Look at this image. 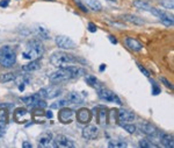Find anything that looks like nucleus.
Segmentation results:
<instances>
[{"label": "nucleus", "instance_id": "obj_46", "mask_svg": "<svg viewBox=\"0 0 174 148\" xmlns=\"http://www.w3.org/2000/svg\"><path fill=\"white\" fill-rule=\"evenodd\" d=\"M45 117H46V118H49V119H51L52 118V112H51V111H48V112H45Z\"/></svg>", "mask_w": 174, "mask_h": 148}, {"label": "nucleus", "instance_id": "obj_25", "mask_svg": "<svg viewBox=\"0 0 174 148\" xmlns=\"http://www.w3.org/2000/svg\"><path fill=\"white\" fill-rule=\"evenodd\" d=\"M133 6L139 8V9H142V11H147V12H150L151 7H152L146 1H142V0H135L133 1Z\"/></svg>", "mask_w": 174, "mask_h": 148}, {"label": "nucleus", "instance_id": "obj_30", "mask_svg": "<svg viewBox=\"0 0 174 148\" xmlns=\"http://www.w3.org/2000/svg\"><path fill=\"white\" fill-rule=\"evenodd\" d=\"M87 4H88V6L91 7L93 11H101V8H102L101 4L99 2L98 0H88Z\"/></svg>", "mask_w": 174, "mask_h": 148}, {"label": "nucleus", "instance_id": "obj_36", "mask_svg": "<svg viewBox=\"0 0 174 148\" xmlns=\"http://www.w3.org/2000/svg\"><path fill=\"white\" fill-rule=\"evenodd\" d=\"M160 4H161L164 7L169 8V9H173V7H174L173 0H162V1H160Z\"/></svg>", "mask_w": 174, "mask_h": 148}, {"label": "nucleus", "instance_id": "obj_33", "mask_svg": "<svg viewBox=\"0 0 174 148\" xmlns=\"http://www.w3.org/2000/svg\"><path fill=\"white\" fill-rule=\"evenodd\" d=\"M160 21H161L165 26H167V27L173 26V18H172V17H168V15H166V17H164L162 19H160Z\"/></svg>", "mask_w": 174, "mask_h": 148}, {"label": "nucleus", "instance_id": "obj_5", "mask_svg": "<svg viewBox=\"0 0 174 148\" xmlns=\"http://www.w3.org/2000/svg\"><path fill=\"white\" fill-rule=\"evenodd\" d=\"M21 101L30 107H40V108L46 107L45 101L40 98V97L37 96V93H36V95L28 96V97H22V98H21Z\"/></svg>", "mask_w": 174, "mask_h": 148}, {"label": "nucleus", "instance_id": "obj_23", "mask_svg": "<svg viewBox=\"0 0 174 148\" xmlns=\"http://www.w3.org/2000/svg\"><path fill=\"white\" fill-rule=\"evenodd\" d=\"M41 68V64L38 61H36V59H31V62L30 63H28V64L23 65L22 66V70L23 71H36L38 70Z\"/></svg>", "mask_w": 174, "mask_h": 148}, {"label": "nucleus", "instance_id": "obj_34", "mask_svg": "<svg viewBox=\"0 0 174 148\" xmlns=\"http://www.w3.org/2000/svg\"><path fill=\"white\" fill-rule=\"evenodd\" d=\"M122 127L127 131L128 133H130V134H133V133L136 132V126L132 124H124V125H122Z\"/></svg>", "mask_w": 174, "mask_h": 148}, {"label": "nucleus", "instance_id": "obj_22", "mask_svg": "<svg viewBox=\"0 0 174 148\" xmlns=\"http://www.w3.org/2000/svg\"><path fill=\"white\" fill-rule=\"evenodd\" d=\"M7 123H8V111L6 106L0 105V126L6 127Z\"/></svg>", "mask_w": 174, "mask_h": 148}, {"label": "nucleus", "instance_id": "obj_3", "mask_svg": "<svg viewBox=\"0 0 174 148\" xmlns=\"http://www.w3.org/2000/svg\"><path fill=\"white\" fill-rule=\"evenodd\" d=\"M78 59L71 55V54L64 53V51H56L50 56V63L55 66H59V68H64L67 64H72L75 63Z\"/></svg>", "mask_w": 174, "mask_h": 148}, {"label": "nucleus", "instance_id": "obj_13", "mask_svg": "<svg viewBox=\"0 0 174 148\" xmlns=\"http://www.w3.org/2000/svg\"><path fill=\"white\" fill-rule=\"evenodd\" d=\"M99 135V128L94 125H89L86 126L84 130H82V136L86 139V140H93L95 138H98Z\"/></svg>", "mask_w": 174, "mask_h": 148}, {"label": "nucleus", "instance_id": "obj_41", "mask_svg": "<svg viewBox=\"0 0 174 148\" xmlns=\"http://www.w3.org/2000/svg\"><path fill=\"white\" fill-rule=\"evenodd\" d=\"M161 82L164 84H165V85H166V86H167V88H169V89H173V85H172V84L169 83V82H168L167 79H166V78H164V77H161Z\"/></svg>", "mask_w": 174, "mask_h": 148}, {"label": "nucleus", "instance_id": "obj_49", "mask_svg": "<svg viewBox=\"0 0 174 148\" xmlns=\"http://www.w3.org/2000/svg\"><path fill=\"white\" fill-rule=\"evenodd\" d=\"M107 1H111V2H115L116 0H107Z\"/></svg>", "mask_w": 174, "mask_h": 148}, {"label": "nucleus", "instance_id": "obj_44", "mask_svg": "<svg viewBox=\"0 0 174 148\" xmlns=\"http://www.w3.org/2000/svg\"><path fill=\"white\" fill-rule=\"evenodd\" d=\"M109 41L111 42V43H114V44H116V43H117L116 37H115V36H113V35H109Z\"/></svg>", "mask_w": 174, "mask_h": 148}, {"label": "nucleus", "instance_id": "obj_31", "mask_svg": "<svg viewBox=\"0 0 174 148\" xmlns=\"http://www.w3.org/2000/svg\"><path fill=\"white\" fill-rule=\"evenodd\" d=\"M66 105H70V103L66 99H62V101H58L56 103H53L51 105V108H59V107H65Z\"/></svg>", "mask_w": 174, "mask_h": 148}, {"label": "nucleus", "instance_id": "obj_37", "mask_svg": "<svg viewBox=\"0 0 174 148\" xmlns=\"http://www.w3.org/2000/svg\"><path fill=\"white\" fill-rule=\"evenodd\" d=\"M151 83H152V95L153 96H157L160 93V88L157 85V83L154 81H151Z\"/></svg>", "mask_w": 174, "mask_h": 148}, {"label": "nucleus", "instance_id": "obj_2", "mask_svg": "<svg viewBox=\"0 0 174 148\" xmlns=\"http://www.w3.org/2000/svg\"><path fill=\"white\" fill-rule=\"evenodd\" d=\"M44 53V47L40 40H31L27 43L26 50L22 53L23 59H37Z\"/></svg>", "mask_w": 174, "mask_h": 148}, {"label": "nucleus", "instance_id": "obj_1", "mask_svg": "<svg viewBox=\"0 0 174 148\" xmlns=\"http://www.w3.org/2000/svg\"><path fill=\"white\" fill-rule=\"evenodd\" d=\"M86 71L80 66H64V68H59L57 71H53L51 75L49 76V79L52 83H60V82H65L72 78L80 77L82 75H85Z\"/></svg>", "mask_w": 174, "mask_h": 148}, {"label": "nucleus", "instance_id": "obj_24", "mask_svg": "<svg viewBox=\"0 0 174 148\" xmlns=\"http://www.w3.org/2000/svg\"><path fill=\"white\" fill-rule=\"evenodd\" d=\"M85 82H86L88 85H91L93 88H96V89H101V86H100V82L98 81V78L95 77V76H91V75H87L86 77H85Z\"/></svg>", "mask_w": 174, "mask_h": 148}, {"label": "nucleus", "instance_id": "obj_17", "mask_svg": "<svg viewBox=\"0 0 174 148\" xmlns=\"http://www.w3.org/2000/svg\"><path fill=\"white\" fill-rule=\"evenodd\" d=\"M125 44L132 51H140L143 49V44L133 37H125Z\"/></svg>", "mask_w": 174, "mask_h": 148}, {"label": "nucleus", "instance_id": "obj_20", "mask_svg": "<svg viewBox=\"0 0 174 148\" xmlns=\"http://www.w3.org/2000/svg\"><path fill=\"white\" fill-rule=\"evenodd\" d=\"M65 99L69 101L70 104H81L84 101V98L78 92H70L65 96Z\"/></svg>", "mask_w": 174, "mask_h": 148}, {"label": "nucleus", "instance_id": "obj_7", "mask_svg": "<svg viewBox=\"0 0 174 148\" xmlns=\"http://www.w3.org/2000/svg\"><path fill=\"white\" fill-rule=\"evenodd\" d=\"M99 97L102 99V101H110V103H114V104H117V105H121V99L117 97V95H115L113 91L107 89H99L98 91Z\"/></svg>", "mask_w": 174, "mask_h": 148}, {"label": "nucleus", "instance_id": "obj_28", "mask_svg": "<svg viewBox=\"0 0 174 148\" xmlns=\"http://www.w3.org/2000/svg\"><path fill=\"white\" fill-rule=\"evenodd\" d=\"M14 79H15V75L12 72H7V74H4L0 76V82H2V83H7V82H11Z\"/></svg>", "mask_w": 174, "mask_h": 148}, {"label": "nucleus", "instance_id": "obj_21", "mask_svg": "<svg viewBox=\"0 0 174 148\" xmlns=\"http://www.w3.org/2000/svg\"><path fill=\"white\" fill-rule=\"evenodd\" d=\"M122 19L125 20V21H128V22L137 25V26H143V25H144V21H143L142 19L138 18V17H136V15H132V14H124V15L122 17Z\"/></svg>", "mask_w": 174, "mask_h": 148}, {"label": "nucleus", "instance_id": "obj_12", "mask_svg": "<svg viewBox=\"0 0 174 148\" xmlns=\"http://www.w3.org/2000/svg\"><path fill=\"white\" fill-rule=\"evenodd\" d=\"M91 118H92V113L91 111L86 108V107H82V108H79L77 111V120L80 123V124H87L91 121Z\"/></svg>", "mask_w": 174, "mask_h": 148}, {"label": "nucleus", "instance_id": "obj_40", "mask_svg": "<svg viewBox=\"0 0 174 148\" xmlns=\"http://www.w3.org/2000/svg\"><path fill=\"white\" fill-rule=\"evenodd\" d=\"M88 30H89L91 33H95V32H96V26L93 24V22H89V24H88Z\"/></svg>", "mask_w": 174, "mask_h": 148}, {"label": "nucleus", "instance_id": "obj_35", "mask_svg": "<svg viewBox=\"0 0 174 148\" xmlns=\"http://www.w3.org/2000/svg\"><path fill=\"white\" fill-rule=\"evenodd\" d=\"M36 33H37V35L40 36V37H42V39H48V37H49V33L46 32V29L42 28V27L37 28Z\"/></svg>", "mask_w": 174, "mask_h": 148}, {"label": "nucleus", "instance_id": "obj_39", "mask_svg": "<svg viewBox=\"0 0 174 148\" xmlns=\"http://www.w3.org/2000/svg\"><path fill=\"white\" fill-rule=\"evenodd\" d=\"M75 4H77L78 6L80 7V9H81V11H82V12H85V13L88 12V9H87L86 7L84 6V5H82V4H81V2H80V0H75Z\"/></svg>", "mask_w": 174, "mask_h": 148}, {"label": "nucleus", "instance_id": "obj_42", "mask_svg": "<svg viewBox=\"0 0 174 148\" xmlns=\"http://www.w3.org/2000/svg\"><path fill=\"white\" fill-rule=\"evenodd\" d=\"M8 4H9V0H2V1H0V7H7L8 6Z\"/></svg>", "mask_w": 174, "mask_h": 148}, {"label": "nucleus", "instance_id": "obj_48", "mask_svg": "<svg viewBox=\"0 0 174 148\" xmlns=\"http://www.w3.org/2000/svg\"><path fill=\"white\" fill-rule=\"evenodd\" d=\"M19 90H20V91H23V90H24V84H20V86H19Z\"/></svg>", "mask_w": 174, "mask_h": 148}, {"label": "nucleus", "instance_id": "obj_15", "mask_svg": "<svg viewBox=\"0 0 174 148\" xmlns=\"http://www.w3.org/2000/svg\"><path fill=\"white\" fill-rule=\"evenodd\" d=\"M135 119V114L131 111H128L124 108H121L117 111V120L120 123H125V121H132Z\"/></svg>", "mask_w": 174, "mask_h": 148}, {"label": "nucleus", "instance_id": "obj_4", "mask_svg": "<svg viewBox=\"0 0 174 148\" xmlns=\"http://www.w3.org/2000/svg\"><path fill=\"white\" fill-rule=\"evenodd\" d=\"M16 62V54L8 46L0 49V64L4 68H12Z\"/></svg>", "mask_w": 174, "mask_h": 148}, {"label": "nucleus", "instance_id": "obj_43", "mask_svg": "<svg viewBox=\"0 0 174 148\" xmlns=\"http://www.w3.org/2000/svg\"><path fill=\"white\" fill-rule=\"evenodd\" d=\"M22 147L23 148H31V147H33V145H31L30 142H28V141H24L22 143Z\"/></svg>", "mask_w": 174, "mask_h": 148}, {"label": "nucleus", "instance_id": "obj_29", "mask_svg": "<svg viewBox=\"0 0 174 148\" xmlns=\"http://www.w3.org/2000/svg\"><path fill=\"white\" fill-rule=\"evenodd\" d=\"M110 148H123V147H127V142L122 141V140H114V141H110L109 145H108Z\"/></svg>", "mask_w": 174, "mask_h": 148}, {"label": "nucleus", "instance_id": "obj_8", "mask_svg": "<svg viewBox=\"0 0 174 148\" xmlns=\"http://www.w3.org/2000/svg\"><path fill=\"white\" fill-rule=\"evenodd\" d=\"M31 119V114L26 108H16L14 111V120L17 124H26Z\"/></svg>", "mask_w": 174, "mask_h": 148}, {"label": "nucleus", "instance_id": "obj_32", "mask_svg": "<svg viewBox=\"0 0 174 148\" xmlns=\"http://www.w3.org/2000/svg\"><path fill=\"white\" fill-rule=\"evenodd\" d=\"M150 12L153 14V15H156V17H158L159 19H162L164 17H166L167 14L165 12H162V11H159V9H157V8H154V7H151Z\"/></svg>", "mask_w": 174, "mask_h": 148}, {"label": "nucleus", "instance_id": "obj_16", "mask_svg": "<svg viewBox=\"0 0 174 148\" xmlns=\"http://www.w3.org/2000/svg\"><path fill=\"white\" fill-rule=\"evenodd\" d=\"M52 141V133L50 132H44L42 133L38 138V147L41 148H46L49 147V145Z\"/></svg>", "mask_w": 174, "mask_h": 148}, {"label": "nucleus", "instance_id": "obj_27", "mask_svg": "<svg viewBox=\"0 0 174 148\" xmlns=\"http://www.w3.org/2000/svg\"><path fill=\"white\" fill-rule=\"evenodd\" d=\"M139 147H143V148H157L156 143H153L152 141L150 140H147V139H142V140H139Z\"/></svg>", "mask_w": 174, "mask_h": 148}, {"label": "nucleus", "instance_id": "obj_19", "mask_svg": "<svg viewBox=\"0 0 174 148\" xmlns=\"http://www.w3.org/2000/svg\"><path fill=\"white\" fill-rule=\"evenodd\" d=\"M31 118L34 120L36 124H44V121H45V114L44 112L41 110L40 107H36L34 110V112L31 114Z\"/></svg>", "mask_w": 174, "mask_h": 148}, {"label": "nucleus", "instance_id": "obj_6", "mask_svg": "<svg viewBox=\"0 0 174 148\" xmlns=\"http://www.w3.org/2000/svg\"><path fill=\"white\" fill-rule=\"evenodd\" d=\"M62 93V89L59 88H53V86H49V88H44L41 89L37 92V96L42 98V99H52L55 97H57Z\"/></svg>", "mask_w": 174, "mask_h": 148}, {"label": "nucleus", "instance_id": "obj_26", "mask_svg": "<svg viewBox=\"0 0 174 148\" xmlns=\"http://www.w3.org/2000/svg\"><path fill=\"white\" fill-rule=\"evenodd\" d=\"M98 121L101 125L107 123V110L106 107H100V111L98 112Z\"/></svg>", "mask_w": 174, "mask_h": 148}, {"label": "nucleus", "instance_id": "obj_47", "mask_svg": "<svg viewBox=\"0 0 174 148\" xmlns=\"http://www.w3.org/2000/svg\"><path fill=\"white\" fill-rule=\"evenodd\" d=\"M99 70L101 71V72H102L103 70H106V64H101V65H100V69H99Z\"/></svg>", "mask_w": 174, "mask_h": 148}, {"label": "nucleus", "instance_id": "obj_18", "mask_svg": "<svg viewBox=\"0 0 174 148\" xmlns=\"http://www.w3.org/2000/svg\"><path fill=\"white\" fill-rule=\"evenodd\" d=\"M160 142L165 147L167 148H173L174 147V139L172 134H168V133H160Z\"/></svg>", "mask_w": 174, "mask_h": 148}, {"label": "nucleus", "instance_id": "obj_10", "mask_svg": "<svg viewBox=\"0 0 174 148\" xmlns=\"http://www.w3.org/2000/svg\"><path fill=\"white\" fill-rule=\"evenodd\" d=\"M53 146L58 148H73L75 143L65 135H57L53 140Z\"/></svg>", "mask_w": 174, "mask_h": 148}, {"label": "nucleus", "instance_id": "obj_50", "mask_svg": "<svg viewBox=\"0 0 174 148\" xmlns=\"http://www.w3.org/2000/svg\"><path fill=\"white\" fill-rule=\"evenodd\" d=\"M49 1H55V0H49Z\"/></svg>", "mask_w": 174, "mask_h": 148}, {"label": "nucleus", "instance_id": "obj_11", "mask_svg": "<svg viewBox=\"0 0 174 148\" xmlns=\"http://www.w3.org/2000/svg\"><path fill=\"white\" fill-rule=\"evenodd\" d=\"M73 118H74V111L67 107H63L58 113V119L62 124H70Z\"/></svg>", "mask_w": 174, "mask_h": 148}, {"label": "nucleus", "instance_id": "obj_14", "mask_svg": "<svg viewBox=\"0 0 174 148\" xmlns=\"http://www.w3.org/2000/svg\"><path fill=\"white\" fill-rule=\"evenodd\" d=\"M139 127H140L142 132H143V133H145L146 135L152 136V138L159 135V131H158V128H157V127H154L153 125L149 124V123H140Z\"/></svg>", "mask_w": 174, "mask_h": 148}, {"label": "nucleus", "instance_id": "obj_45", "mask_svg": "<svg viewBox=\"0 0 174 148\" xmlns=\"http://www.w3.org/2000/svg\"><path fill=\"white\" fill-rule=\"evenodd\" d=\"M5 130L6 127H2V126H0V136H2L5 134Z\"/></svg>", "mask_w": 174, "mask_h": 148}, {"label": "nucleus", "instance_id": "obj_38", "mask_svg": "<svg viewBox=\"0 0 174 148\" xmlns=\"http://www.w3.org/2000/svg\"><path fill=\"white\" fill-rule=\"evenodd\" d=\"M137 66H138V69L140 70V72H142V74H144V76H146V77H150V72L146 70V69H145L143 65H142V64H137Z\"/></svg>", "mask_w": 174, "mask_h": 148}, {"label": "nucleus", "instance_id": "obj_9", "mask_svg": "<svg viewBox=\"0 0 174 148\" xmlns=\"http://www.w3.org/2000/svg\"><path fill=\"white\" fill-rule=\"evenodd\" d=\"M56 44L59 48H63V49H73L75 47V43L72 39H70L69 36L65 35H58L55 39Z\"/></svg>", "mask_w": 174, "mask_h": 148}]
</instances>
